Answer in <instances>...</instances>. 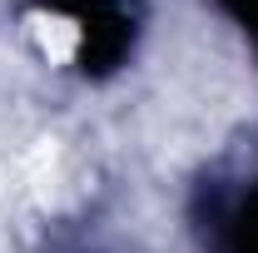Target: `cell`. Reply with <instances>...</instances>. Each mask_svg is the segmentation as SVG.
I'll list each match as a JSON object with an SVG mask.
<instances>
[{"mask_svg": "<svg viewBox=\"0 0 258 253\" xmlns=\"http://www.w3.org/2000/svg\"><path fill=\"white\" fill-rule=\"evenodd\" d=\"M30 40H35V50H40L45 65H75L80 60V45H85V30L70 15H35Z\"/></svg>", "mask_w": 258, "mask_h": 253, "instance_id": "cell-1", "label": "cell"}]
</instances>
